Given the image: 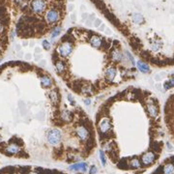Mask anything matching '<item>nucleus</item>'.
I'll list each match as a JSON object with an SVG mask.
<instances>
[{"label": "nucleus", "instance_id": "f257e3e1", "mask_svg": "<svg viewBox=\"0 0 174 174\" xmlns=\"http://www.w3.org/2000/svg\"><path fill=\"white\" fill-rule=\"evenodd\" d=\"M47 139L49 143L52 146H56L60 143L62 139V133L58 129H51L47 132Z\"/></svg>", "mask_w": 174, "mask_h": 174}, {"label": "nucleus", "instance_id": "f03ea898", "mask_svg": "<svg viewBox=\"0 0 174 174\" xmlns=\"http://www.w3.org/2000/svg\"><path fill=\"white\" fill-rule=\"evenodd\" d=\"M156 159H157L156 153L149 151V152H146L145 154L142 155L140 162H141L142 165H144V167H148V165H151L152 163H154Z\"/></svg>", "mask_w": 174, "mask_h": 174}, {"label": "nucleus", "instance_id": "7ed1b4c3", "mask_svg": "<svg viewBox=\"0 0 174 174\" xmlns=\"http://www.w3.org/2000/svg\"><path fill=\"white\" fill-rule=\"evenodd\" d=\"M46 7L47 3L45 0H33L31 3V8L36 14H42L46 10Z\"/></svg>", "mask_w": 174, "mask_h": 174}, {"label": "nucleus", "instance_id": "20e7f679", "mask_svg": "<svg viewBox=\"0 0 174 174\" xmlns=\"http://www.w3.org/2000/svg\"><path fill=\"white\" fill-rule=\"evenodd\" d=\"M46 20L49 23H55L60 20V13L55 9H51L46 15Z\"/></svg>", "mask_w": 174, "mask_h": 174}, {"label": "nucleus", "instance_id": "39448f33", "mask_svg": "<svg viewBox=\"0 0 174 174\" xmlns=\"http://www.w3.org/2000/svg\"><path fill=\"white\" fill-rule=\"evenodd\" d=\"M69 169L71 171H81V172H86L88 169V165L87 163H76L70 165Z\"/></svg>", "mask_w": 174, "mask_h": 174}, {"label": "nucleus", "instance_id": "423d86ee", "mask_svg": "<svg viewBox=\"0 0 174 174\" xmlns=\"http://www.w3.org/2000/svg\"><path fill=\"white\" fill-rule=\"evenodd\" d=\"M89 42H90V44L92 45V47H94L95 49H99L103 44V39L102 37H100L99 35H92Z\"/></svg>", "mask_w": 174, "mask_h": 174}, {"label": "nucleus", "instance_id": "0eeeda50", "mask_svg": "<svg viewBox=\"0 0 174 174\" xmlns=\"http://www.w3.org/2000/svg\"><path fill=\"white\" fill-rule=\"evenodd\" d=\"M20 151V147L17 143H11L6 147V153L9 155H16Z\"/></svg>", "mask_w": 174, "mask_h": 174}, {"label": "nucleus", "instance_id": "6e6552de", "mask_svg": "<svg viewBox=\"0 0 174 174\" xmlns=\"http://www.w3.org/2000/svg\"><path fill=\"white\" fill-rule=\"evenodd\" d=\"M41 84L44 88H49V87L52 86L53 80H52V78H49V76H43L41 78Z\"/></svg>", "mask_w": 174, "mask_h": 174}, {"label": "nucleus", "instance_id": "1a4fd4ad", "mask_svg": "<svg viewBox=\"0 0 174 174\" xmlns=\"http://www.w3.org/2000/svg\"><path fill=\"white\" fill-rule=\"evenodd\" d=\"M129 167L131 168V169H138V168L141 167V162L140 160H138V158H134V159H132L130 162H129Z\"/></svg>", "mask_w": 174, "mask_h": 174}, {"label": "nucleus", "instance_id": "9d476101", "mask_svg": "<svg viewBox=\"0 0 174 174\" xmlns=\"http://www.w3.org/2000/svg\"><path fill=\"white\" fill-rule=\"evenodd\" d=\"M133 22L136 23V24H141V23L144 22L143 16L139 14V13H136V14L133 15Z\"/></svg>", "mask_w": 174, "mask_h": 174}, {"label": "nucleus", "instance_id": "9b49d317", "mask_svg": "<svg viewBox=\"0 0 174 174\" xmlns=\"http://www.w3.org/2000/svg\"><path fill=\"white\" fill-rule=\"evenodd\" d=\"M138 70L140 71L141 73L143 74H146V73H149L150 72V67L147 64H145V63L141 62V61H138Z\"/></svg>", "mask_w": 174, "mask_h": 174}, {"label": "nucleus", "instance_id": "f8f14e48", "mask_svg": "<svg viewBox=\"0 0 174 174\" xmlns=\"http://www.w3.org/2000/svg\"><path fill=\"white\" fill-rule=\"evenodd\" d=\"M163 174H174V165L173 163H167L163 167Z\"/></svg>", "mask_w": 174, "mask_h": 174}, {"label": "nucleus", "instance_id": "ddd939ff", "mask_svg": "<svg viewBox=\"0 0 174 174\" xmlns=\"http://www.w3.org/2000/svg\"><path fill=\"white\" fill-rule=\"evenodd\" d=\"M172 87H174V78L168 80L167 81H165V82L163 83V88H165V90H168V89L172 88Z\"/></svg>", "mask_w": 174, "mask_h": 174}, {"label": "nucleus", "instance_id": "4468645a", "mask_svg": "<svg viewBox=\"0 0 174 174\" xmlns=\"http://www.w3.org/2000/svg\"><path fill=\"white\" fill-rule=\"evenodd\" d=\"M61 31H62V28L60 27V26H58V27H55L54 30L52 31V33H51V39H55L56 37L59 36L60 33H61Z\"/></svg>", "mask_w": 174, "mask_h": 174}, {"label": "nucleus", "instance_id": "2eb2a0df", "mask_svg": "<svg viewBox=\"0 0 174 174\" xmlns=\"http://www.w3.org/2000/svg\"><path fill=\"white\" fill-rule=\"evenodd\" d=\"M100 160H101V163L103 165V167H105L107 165V158H105V152L103 150H100Z\"/></svg>", "mask_w": 174, "mask_h": 174}, {"label": "nucleus", "instance_id": "dca6fc26", "mask_svg": "<svg viewBox=\"0 0 174 174\" xmlns=\"http://www.w3.org/2000/svg\"><path fill=\"white\" fill-rule=\"evenodd\" d=\"M42 45H43V47L46 49V51H49V49H51V44H49V41L44 40L43 43H42Z\"/></svg>", "mask_w": 174, "mask_h": 174}, {"label": "nucleus", "instance_id": "f3484780", "mask_svg": "<svg viewBox=\"0 0 174 174\" xmlns=\"http://www.w3.org/2000/svg\"><path fill=\"white\" fill-rule=\"evenodd\" d=\"M98 173V168H97L96 165H92L89 169V174H97Z\"/></svg>", "mask_w": 174, "mask_h": 174}, {"label": "nucleus", "instance_id": "a211bd4d", "mask_svg": "<svg viewBox=\"0 0 174 174\" xmlns=\"http://www.w3.org/2000/svg\"><path fill=\"white\" fill-rule=\"evenodd\" d=\"M94 25H95V27H99L100 25H102V20H100V18L94 20Z\"/></svg>", "mask_w": 174, "mask_h": 174}, {"label": "nucleus", "instance_id": "6ab92c4d", "mask_svg": "<svg viewBox=\"0 0 174 174\" xmlns=\"http://www.w3.org/2000/svg\"><path fill=\"white\" fill-rule=\"evenodd\" d=\"M68 100H69V102L71 103V105H76V101H75V99L73 98L72 95H68Z\"/></svg>", "mask_w": 174, "mask_h": 174}, {"label": "nucleus", "instance_id": "aec40b11", "mask_svg": "<svg viewBox=\"0 0 174 174\" xmlns=\"http://www.w3.org/2000/svg\"><path fill=\"white\" fill-rule=\"evenodd\" d=\"M84 102H85V104H86L87 105H91V103H90L91 101H90V99H89V98L86 99V100H84Z\"/></svg>", "mask_w": 174, "mask_h": 174}, {"label": "nucleus", "instance_id": "412c9836", "mask_svg": "<svg viewBox=\"0 0 174 174\" xmlns=\"http://www.w3.org/2000/svg\"><path fill=\"white\" fill-rule=\"evenodd\" d=\"M71 18L73 20V22H76V14H73L72 16H71Z\"/></svg>", "mask_w": 174, "mask_h": 174}, {"label": "nucleus", "instance_id": "4be33fe9", "mask_svg": "<svg viewBox=\"0 0 174 174\" xmlns=\"http://www.w3.org/2000/svg\"><path fill=\"white\" fill-rule=\"evenodd\" d=\"M105 32L107 33V35H109V34H111V30H110L109 28H107V29H105Z\"/></svg>", "mask_w": 174, "mask_h": 174}, {"label": "nucleus", "instance_id": "5701e85b", "mask_svg": "<svg viewBox=\"0 0 174 174\" xmlns=\"http://www.w3.org/2000/svg\"><path fill=\"white\" fill-rule=\"evenodd\" d=\"M99 29H100V31H104V30H105V24H102L101 27H100Z\"/></svg>", "mask_w": 174, "mask_h": 174}, {"label": "nucleus", "instance_id": "b1692460", "mask_svg": "<svg viewBox=\"0 0 174 174\" xmlns=\"http://www.w3.org/2000/svg\"><path fill=\"white\" fill-rule=\"evenodd\" d=\"M86 18H88V15H87L86 13H83V14H82V18H83V20H85Z\"/></svg>", "mask_w": 174, "mask_h": 174}, {"label": "nucleus", "instance_id": "393cba45", "mask_svg": "<svg viewBox=\"0 0 174 174\" xmlns=\"http://www.w3.org/2000/svg\"><path fill=\"white\" fill-rule=\"evenodd\" d=\"M25 58L27 60H30L31 59V54L30 53H28V54H26V56H25Z\"/></svg>", "mask_w": 174, "mask_h": 174}, {"label": "nucleus", "instance_id": "a878e982", "mask_svg": "<svg viewBox=\"0 0 174 174\" xmlns=\"http://www.w3.org/2000/svg\"><path fill=\"white\" fill-rule=\"evenodd\" d=\"M35 52H37V53H39V52H41V49H40V47H36V49H35Z\"/></svg>", "mask_w": 174, "mask_h": 174}, {"label": "nucleus", "instance_id": "bb28decb", "mask_svg": "<svg viewBox=\"0 0 174 174\" xmlns=\"http://www.w3.org/2000/svg\"><path fill=\"white\" fill-rule=\"evenodd\" d=\"M40 63H41V64L43 65V66H45V65H46V60H42Z\"/></svg>", "mask_w": 174, "mask_h": 174}, {"label": "nucleus", "instance_id": "cd10ccee", "mask_svg": "<svg viewBox=\"0 0 174 174\" xmlns=\"http://www.w3.org/2000/svg\"><path fill=\"white\" fill-rule=\"evenodd\" d=\"M73 9H74V5H73V4H71L70 6H69V10L71 11V10H73Z\"/></svg>", "mask_w": 174, "mask_h": 174}, {"label": "nucleus", "instance_id": "c85d7f7f", "mask_svg": "<svg viewBox=\"0 0 174 174\" xmlns=\"http://www.w3.org/2000/svg\"><path fill=\"white\" fill-rule=\"evenodd\" d=\"M2 30H3V27H2V24L0 23V33L2 32Z\"/></svg>", "mask_w": 174, "mask_h": 174}, {"label": "nucleus", "instance_id": "c756f323", "mask_svg": "<svg viewBox=\"0 0 174 174\" xmlns=\"http://www.w3.org/2000/svg\"><path fill=\"white\" fill-rule=\"evenodd\" d=\"M29 174H38V173H37V172H33V171H32V172H30Z\"/></svg>", "mask_w": 174, "mask_h": 174}, {"label": "nucleus", "instance_id": "7c9ffc66", "mask_svg": "<svg viewBox=\"0 0 174 174\" xmlns=\"http://www.w3.org/2000/svg\"><path fill=\"white\" fill-rule=\"evenodd\" d=\"M0 53H1V49H0Z\"/></svg>", "mask_w": 174, "mask_h": 174}, {"label": "nucleus", "instance_id": "2f4dec72", "mask_svg": "<svg viewBox=\"0 0 174 174\" xmlns=\"http://www.w3.org/2000/svg\"><path fill=\"white\" fill-rule=\"evenodd\" d=\"M5 174H9V173H5Z\"/></svg>", "mask_w": 174, "mask_h": 174}]
</instances>
